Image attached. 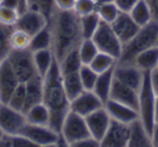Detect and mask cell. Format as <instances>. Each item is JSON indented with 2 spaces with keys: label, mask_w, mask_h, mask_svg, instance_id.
<instances>
[{
  "label": "cell",
  "mask_w": 158,
  "mask_h": 147,
  "mask_svg": "<svg viewBox=\"0 0 158 147\" xmlns=\"http://www.w3.org/2000/svg\"><path fill=\"white\" fill-rule=\"evenodd\" d=\"M49 27L52 33V51L56 61H61L68 52L78 49L82 41L80 18L74 10L53 12L49 20Z\"/></svg>",
  "instance_id": "1"
},
{
  "label": "cell",
  "mask_w": 158,
  "mask_h": 147,
  "mask_svg": "<svg viewBox=\"0 0 158 147\" xmlns=\"http://www.w3.org/2000/svg\"><path fill=\"white\" fill-rule=\"evenodd\" d=\"M42 103L50 112V127L57 133H61L64 118L70 110V101L63 88L62 74L56 59H54L48 74L44 77Z\"/></svg>",
  "instance_id": "2"
},
{
  "label": "cell",
  "mask_w": 158,
  "mask_h": 147,
  "mask_svg": "<svg viewBox=\"0 0 158 147\" xmlns=\"http://www.w3.org/2000/svg\"><path fill=\"white\" fill-rule=\"evenodd\" d=\"M158 38V21H152L140 27L138 33L123 46L121 55L117 62L132 63L134 57L142 51L156 46Z\"/></svg>",
  "instance_id": "3"
},
{
  "label": "cell",
  "mask_w": 158,
  "mask_h": 147,
  "mask_svg": "<svg viewBox=\"0 0 158 147\" xmlns=\"http://www.w3.org/2000/svg\"><path fill=\"white\" fill-rule=\"evenodd\" d=\"M155 102L156 93L151 80V72L144 71V77L139 90L138 112L139 119L149 134L155 125Z\"/></svg>",
  "instance_id": "4"
},
{
  "label": "cell",
  "mask_w": 158,
  "mask_h": 147,
  "mask_svg": "<svg viewBox=\"0 0 158 147\" xmlns=\"http://www.w3.org/2000/svg\"><path fill=\"white\" fill-rule=\"evenodd\" d=\"M60 134L66 146H74L79 141L91 136L85 117L73 110H69L64 118Z\"/></svg>",
  "instance_id": "5"
},
{
  "label": "cell",
  "mask_w": 158,
  "mask_h": 147,
  "mask_svg": "<svg viewBox=\"0 0 158 147\" xmlns=\"http://www.w3.org/2000/svg\"><path fill=\"white\" fill-rule=\"evenodd\" d=\"M91 39L95 43L99 52L110 54L116 59L120 57L121 51H123V43L118 39L115 31H113V27L110 23L101 21L99 27Z\"/></svg>",
  "instance_id": "6"
},
{
  "label": "cell",
  "mask_w": 158,
  "mask_h": 147,
  "mask_svg": "<svg viewBox=\"0 0 158 147\" xmlns=\"http://www.w3.org/2000/svg\"><path fill=\"white\" fill-rule=\"evenodd\" d=\"M21 135L28 138L36 146H66L61 134L49 125H36L26 123L21 132Z\"/></svg>",
  "instance_id": "7"
},
{
  "label": "cell",
  "mask_w": 158,
  "mask_h": 147,
  "mask_svg": "<svg viewBox=\"0 0 158 147\" xmlns=\"http://www.w3.org/2000/svg\"><path fill=\"white\" fill-rule=\"evenodd\" d=\"M7 61L20 82L25 84L34 76L38 75L34 64L33 52L29 49L11 50L9 56L7 57Z\"/></svg>",
  "instance_id": "8"
},
{
  "label": "cell",
  "mask_w": 158,
  "mask_h": 147,
  "mask_svg": "<svg viewBox=\"0 0 158 147\" xmlns=\"http://www.w3.org/2000/svg\"><path fill=\"white\" fill-rule=\"evenodd\" d=\"M27 123L23 112L10 107L7 104H0V128L5 134L19 135Z\"/></svg>",
  "instance_id": "9"
},
{
  "label": "cell",
  "mask_w": 158,
  "mask_h": 147,
  "mask_svg": "<svg viewBox=\"0 0 158 147\" xmlns=\"http://www.w3.org/2000/svg\"><path fill=\"white\" fill-rule=\"evenodd\" d=\"M144 77V71L133 63H121L117 62L114 66V78L121 84L129 86L130 88L139 91Z\"/></svg>",
  "instance_id": "10"
},
{
  "label": "cell",
  "mask_w": 158,
  "mask_h": 147,
  "mask_svg": "<svg viewBox=\"0 0 158 147\" xmlns=\"http://www.w3.org/2000/svg\"><path fill=\"white\" fill-rule=\"evenodd\" d=\"M48 24L49 18L44 13L36 10L27 9L25 12L20 14L14 27L25 31L31 37L44 28Z\"/></svg>",
  "instance_id": "11"
},
{
  "label": "cell",
  "mask_w": 158,
  "mask_h": 147,
  "mask_svg": "<svg viewBox=\"0 0 158 147\" xmlns=\"http://www.w3.org/2000/svg\"><path fill=\"white\" fill-rule=\"evenodd\" d=\"M130 134V125L127 123L113 120L106 131L104 137L102 138V147H128Z\"/></svg>",
  "instance_id": "12"
},
{
  "label": "cell",
  "mask_w": 158,
  "mask_h": 147,
  "mask_svg": "<svg viewBox=\"0 0 158 147\" xmlns=\"http://www.w3.org/2000/svg\"><path fill=\"white\" fill-rule=\"evenodd\" d=\"M85 119H86L90 135L101 143L102 138L104 137V135H105L106 131H107L108 127L110 125V121H112V118L108 115L107 110L103 106V107L89 114L88 116L85 117Z\"/></svg>",
  "instance_id": "13"
},
{
  "label": "cell",
  "mask_w": 158,
  "mask_h": 147,
  "mask_svg": "<svg viewBox=\"0 0 158 147\" xmlns=\"http://www.w3.org/2000/svg\"><path fill=\"white\" fill-rule=\"evenodd\" d=\"M104 104L93 91L85 90L74 100L70 101V110L77 112L80 116L86 117L94 110L103 107Z\"/></svg>",
  "instance_id": "14"
},
{
  "label": "cell",
  "mask_w": 158,
  "mask_h": 147,
  "mask_svg": "<svg viewBox=\"0 0 158 147\" xmlns=\"http://www.w3.org/2000/svg\"><path fill=\"white\" fill-rule=\"evenodd\" d=\"M19 84L20 81L8 61H2L0 65V103L7 104L9 102L10 96Z\"/></svg>",
  "instance_id": "15"
},
{
  "label": "cell",
  "mask_w": 158,
  "mask_h": 147,
  "mask_svg": "<svg viewBox=\"0 0 158 147\" xmlns=\"http://www.w3.org/2000/svg\"><path fill=\"white\" fill-rule=\"evenodd\" d=\"M110 25H112L113 31H115L118 39L123 43V46L125 43H127L140 29V26L132 20L129 13L121 11L119 12L116 20Z\"/></svg>",
  "instance_id": "16"
},
{
  "label": "cell",
  "mask_w": 158,
  "mask_h": 147,
  "mask_svg": "<svg viewBox=\"0 0 158 147\" xmlns=\"http://www.w3.org/2000/svg\"><path fill=\"white\" fill-rule=\"evenodd\" d=\"M110 100L125 104V105L130 106V107L138 110L139 91L130 88L129 86L121 84L120 81H118V80H116L114 78L112 90H110Z\"/></svg>",
  "instance_id": "17"
},
{
  "label": "cell",
  "mask_w": 158,
  "mask_h": 147,
  "mask_svg": "<svg viewBox=\"0 0 158 147\" xmlns=\"http://www.w3.org/2000/svg\"><path fill=\"white\" fill-rule=\"evenodd\" d=\"M104 107L107 110L108 115H110L113 120L130 125L134 120L139 119L138 110L130 107V106L125 105V104L113 101V100H108L104 104Z\"/></svg>",
  "instance_id": "18"
},
{
  "label": "cell",
  "mask_w": 158,
  "mask_h": 147,
  "mask_svg": "<svg viewBox=\"0 0 158 147\" xmlns=\"http://www.w3.org/2000/svg\"><path fill=\"white\" fill-rule=\"evenodd\" d=\"M26 89V103L24 112L31 106L42 103L44 100V78L39 75L34 76L31 79L25 82Z\"/></svg>",
  "instance_id": "19"
},
{
  "label": "cell",
  "mask_w": 158,
  "mask_h": 147,
  "mask_svg": "<svg viewBox=\"0 0 158 147\" xmlns=\"http://www.w3.org/2000/svg\"><path fill=\"white\" fill-rule=\"evenodd\" d=\"M130 134L128 147H151L152 137L151 134L144 128L140 119H136L130 123Z\"/></svg>",
  "instance_id": "20"
},
{
  "label": "cell",
  "mask_w": 158,
  "mask_h": 147,
  "mask_svg": "<svg viewBox=\"0 0 158 147\" xmlns=\"http://www.w3.org/2000/svg\"><path fill=\"white\" fill-rule=\"evenodd\" d=\"M113 81H114V68L98 75L97 81H95L92 91L103 102V104H105L110 100Z\"/></svg>",
  "instance_id": "21"
},
{
  "label": "cell",
  "mask_w": 158,
  "mask_h": 147,
  "mask_svg": "<svg viewBox=\"0 0 158 147\" xmlns=\"http://www.w3.org/2000/svg\"><path fill=\"white\" fill-rule=\"evenodd\" d=\"M132 63L142 71L152 72L155 70L158 65V46H154L139 53Z\"/></svg>",
  "instance_id": "22"
},
{
  "label": "cell",
  "mask_w": 158,
  "mask_h": 147,
  "mask_svg": "<svg viewBox=\"0 0 158 147\" xmlns=\"http://www.w3.org/2000/svg\"><path fill=\"white\" fill-rule=\"evenodd\" d=\"M33 59L37 74L44 78L50 70L53 62L55 59L52 49H44L33 52Z\"/></svg>",
  "instance_id": "23"
},
{
  "label": "cell",
  "mask_w": 158,
  "mask_h": 147,
  "mask_svg": "<svg viewBox=\"0 0 158 147\" xmlns=\"http://www.w3.org/2000/svg\"><path fill=\"white\" fill-rule=\"evenodd\" d=\"M27 123L50 127V112L44 103L36 104L24 112Z\"/></svg>",
  "instance_id": "24"
},
{
  "label": "cell",
  "mask_w": 158,
  "mask_h": 147,
  "mask_svg": "<svg viewBox=\"0 0 158 147\" xmlns=\"http://www.w3.org/2000/svg\"><path fill=\"white\" fill-rule=\"evenodd\" d=\"M62 84H63V88L69 101L74 100L82 91H85L82 82L80 80V77H79V72L63 75L62 76Z\"/></svg>",
  "instance_id": "25"
},
{
  "label": "cell",
  "mask_w": 158,
  "mask_h": 147,
  "mask_svg": "<svg viewBox=\"0 0 158 147\" xmlns=\"http://www.w3.org/2000/svg\"><path fill=\"white\" fill-rule=\"evenodd\" d=\"M57 63H59V68L62 76L67 75V74H73V72H78L80 67L82 66V62L80 59V56H79L78 49L68 52Z\"/></svg>",
  "instance_id": "26"
},
{
  "label": "cell",
  "mask_w": 158,
  "mask_h": 147,
  "mask_svg": "<svg viewBox=\"0 0 158 147\" xmlns=\"http://www.w3.org/2000/svg\"><path fill=\"white\" fill-rule=\"evenodd\" d=\"M129 14L132 20L140 27L144 26L153 21V15H152L149 6L145 0H139L135 6L131 9V11L129 12Z\"/></svg>",
  "instance_id": "27"
},
{
  "label": "cell",
  "mask_w": 158,
  "mask_h": 147,
  "mask_svg": "<svg viewBox=\"0 0 158 147\" xmlns=\"http://www.w3.org/2000/svg\"><path fill=\"white\" fill-rule=\"evenodd\" d=\"M44 49H52V33L49 24L37 34L31 36V44H29V50L31 52Z\"/></svg>",
  "instance_id": "28"
},
{
  "label": "cell",
  "mask_w": 158,
  "mask_h": 147,
  "mask_svg": "<svg viewBox=\"0 0 158 147\" xmlns=\"http://www.w3.org/2000/svg\"><path fill=\"white\" fill-rule=\"evenodd\" d=\"M100 23H101V18L97 12H93V13L85 16H80V29H81L82 38L84 39L92 38Z\"/></svg>",
  "instance_id": "29"
},
{
  "label": "cell",
  "mask_w": 158,
  "mask_h": 147,
  "mask_svg": "<svg viewBox=\"0 0 158 147\" xmlns=\"http://www.w3.org/2000/svg\"><path fill=\"white\" fill-rule=\"evenodd\" d=\"M117 59L114 56L110 54H106L103 52H99L95 57L92 59L89 65L92 67V69H94L98 74H101L106 70H110L112 68H114V66L116 65Z\"/></svg>",
  "instance_id": "30"
},
{
  "label": "cell",
  "mask_w": 158,
  "mask_h": 147,
  "mask_svg": "<svg viewBox=\"0 0 158 147\" xmlns=\"http://www.w3.org/2000/svg\"><path fill=\"white\" fill-rule=\"evenodd\" d=\"M78 53L82 64L89 65L95 57V55L99 53V50H98L93 40L89 38V39H82V41L80 42L78 47Z\"/></svg>",
  "instance_id": "31"
},
{
  "label": "cell",
  "mask_w": 158,
  "mask_h": 147,
  "mask_svg": "<svg viewBox=\"0 0 158 147\" xmlns=\"http://www.w3.org/2000/svg\"><path fill=\"white\" fill-rule=\"evenodd\" d=\"M13 28V26H8L0 23V61L1 62L7 59L12 50L10 44V37Z\"/></svg>",
  "instance_id": "32"
},
{
  "label": "cell",
  "mask_w": 158,
  "mask_h": 147,
  "mask_svg": "<svg viewBox=\"0 0 158 147\" xmlns=\"http://www.w3.org/2000/svg\"><path fill=\"white\" fill-rule=\"evenodd\" d=\"M31 37L25 31L14 27L10 37V44L12 50H26L29 49Z\"/></svg>",
  "instance_id": "33"
},
{
  "label": "cell",
  "mask_w": 158,
  "mask_h": 147,
  "mask_svg": "<svg viewBox=\"0 0 158 147\" xmlns=\"http://www.w3.org/2000/svg\"><path fill=\"white\" fill-rule=\"evenodd\" d=\"M25 103H26V89H25V84L20 82L19 86L15 88V90L13 91L12 95L10 96V100L7 103V105H9L10 107L14 108V109L24 112Z\"/></svg>",
  "instance_id": "34"
},
{
  "label": "cell",
  "mask_w": 158,
  "mask_h": 147,
  "mask_svg": "<svg viewBox=\"0 0 158 147\" xmlns=\"http://www.w3.org/2000/svg\"><path fill=\"white\" fill-rule=\"evenodd\" d=\"M120 10L118 9L115 2H108V3H102L98 5L97 13L99 14L101 21L112 24L116 18L118 16Z\"/></svg>",
  "instance_id": "35"
},
{
  "label": "cell",
  "mask_w": 158,
  "mask_h": 147,
  "mask_svg": "<svg viewBox=\"0 0 158 147\" xmlns=\"http://www.w3.org/2000/svg\"><path fill=\"white\" fill-rule=\"evenodd\" d=\"M78 72L85 90L92 91L99 74L94 69H92V67L90 65H85V64H82V66L80 67Z\"/></svg>",
  "instance_id": "36"
},
{
  "label": "cell",
  "mask_w": 158,
  "mask_h": 147,
  "mask_svg": "<svg viewBox=\"0 0 158 147\" xmlns=\"http://www.w3.org/2000/svg\"><path fill=\"white\" fill-rule=\"evenodd\" d=\"M27 1H28V9L41 12L49 20L55 11L54 0H27Z\"/></svg>",
  "instance_id": "37"
},
{
  "label": "cell",
  "mask_w": 158,
  "mask_h": 147,
  "mask_svg": "<svg viewBox=\"0 0 158 147\" xmlns=\"http://www.w3.org/2000/svg\"><path fill=\"white\" fill-rule=\"evenodd\" d=\"M98 3L95 0H76L74 7V11L77 15L85 16L91 14L93 12H97Z\"/></svg>",
  "instance_id": "38"
},
{
  "label": "cell",
  "mask_w": 158,
  "mask_h": 147,
  "mask_svg": "<svg viewBox=\"0 0 158 147\" xmlns=\"http://www.w3.org/2000/svg\"><path fill=\"white\" fill-rule=\"evenodd\" d=\"M19 16H20V13L15 9L0 5V23L14 27Z\"/></svg>",
  "instance_id": "39"
},
{
  "label": "cell",
  "mask_w": 158,
  "mask_h": 147,
  "mask_svg": "<svg viewBox=\"0 0 158 147\" xmlns=\"http://www.w3.org/2000/svg\"><path fill=\"white\" fill-rule=\"evenodd\" d=\"M139 0H114L115 5L118 7V9L121 12H127L129 13L132 8L135 6V3Z\"/></svg>",
  "instance_id": "40"
},
{
  "label": "cell",
  "mask_w": 158,
  "mask_h": 147,
  "mask_svg": "<svg viewBox=\"0 0 158 147\" xmlns=\"http://www.w3.org/2000/svg\"><path fill=\"white\" fill-rule=\"evenodd\" d=\"M76 0H54V6L56 10L61 11H69L74 10Z\"/></svg>",
  "instance_id": "41"
},
{
  "label": "cell",
  "mask_w": 158,
  "mask_h": 147,
  "mask_svg": "<svg viewBox=\"0 0 158 147\" xmlns=\"http://www.w3.org/2000/svg\"><path fill=\"white\" fill-rule=\"evenodd\" d=\"M99 146H100L99 141L93 138L92 136H88V137L84 138V140L79 141L73 147H99Z\"/></svg>",
  "instance_id": "42"
},
{
  "label": "cell",
  "mask_w": 158,
  "mask_h": 147,
  "mask_svg": "<svg viewBox=\"0 0 158 147\" xmlns=\"http://www.w3.org/2000/svg\"><path fill=\"white\" fill-rule=\"evenodd\" d=\"M149 6L154 21H158V0H145Z\"/></svg>",
  "instance_id": "43"
},
{
  "label": "cell",
  "mask_w": 158,
  "mask_h": 147,
  "mask_svg": "<svg viewBox=\"0 0 158 147\" xmlns=\"http://www.w3.org/2000/svg\"><path fill=\"white\" fill-rule=\"evenodd\" d=\"M151 80L154 91H155L156 95H158V69H155L151 72Z\"/></svg>",
  "instance_id": "44"
},
{
  "label": "cell",
  "mask_w": 158,
  "mask_h": 147,
  "mask_svg": "<svg viewBox=\"0 0 158 147\" xmlns=\"http://www.w3.org/2000/svg\"><path fill=\"white\" fill-rule=\"evenodd\" d=\"M152 137V145L154 147H158V123H155L153 128V131L151 133Z\"/></svg>",
  "instance_id": "45"
},
{
  "label": "cell",
  "mask_w": 158,
  "mask_h": 147,
  "mask_svg": "<svg viewBox=\"0 0 158 147\" xmlns=\"http://www.w3.org/2000/svg\"><path fill=\"white\" fill-rule=\"evenodd\" d=\"M155 123H158V95H156L155 102Z\"/></svg>",
  "instance_id": "46"
},
{
  "label": "cell",
  "mask_w": 158,
  "mask_h": 147,
  "mask_svg": "<svg viewBox=\"0 0 158 147\" xmlns=\"http://www.w3.org/2000/svg\"><path fill=\"white\" fill-rule=\"evenodd\" d=\"M98 5H102V3H108V2H114V0H95Z\"/></svg>",
  "instance_id": "47"
},
{
  "label": "cell",
  "mask_w": 158,
  "mask_h": 147,
  "mask_svg": "<svg viewBox=\"0 0 158 147\" xmlns=\"http://www.w3.org/2000/svg\"><path fill=\"white\" fill-rule=\"evenodd\" d=\"M5 135V133H3V131L1 130V128H0V140H1V137Z\"/></svg>",
  "instance_id": "48"
},
{
  "label": "cell",
  "mask_w": 158,
  "mask_h": 147,
  "mask_svg": "<svg viewBox=\"0 0 158 147\" xmlns=\"http://www.w3.org/2000/svg\"><path fill=\"white\" fill-rule=\"evenodd\" d=\"M156 46H158V38H157V43H156Z\"/></svg>",
  "instance_id": "49"
},
{
  "label": "cell",
  "mask_w": 158,
  "mask_h": 147,
  "mask_svg": "<svg viewBox=\"0 0 158 147\" xmlns=\"http://www.w3.org/2000/svg\"><path fill=\"white\" fill-rule=\"evenodd\" d=\"M156 69H158V65H157V68H156Z\"/></svg>",
  "instance_id": "50"
},
{
  "label": "cell",
  "mask_w": 158,
  "mask_h": 147,
  "mask_svg": "<svg viewBox=\"0 0 158 147\" xmlns=\"http://www.w3.org/2000/svg\"><path fill=\"white\" fill-rule=\"evenodd\" d=\"M0 65H1V61H0Z\"/></svg>",
  "instance_id": "51"
},
{
  "label": "cell",
  "mask_w": 158,
  "mask_h": 147,
  "mask_svg": "<svg viewBox=\"0 0 158 147\" xmlns=\"http://www.w3.org/2000/svg\"><path fill=\"white\" fill-rule=\"evenodd\" d=\"M1 1H2V0H0V2H1Z\"/></svg>",
  "instance_id": "52"
},
{
  "label": "cell",
  "mask_w": 158,
  "mask_h": 147,
  "mask_svg": "<svg viewBox=\"0 0 158 147\" xmlns=\"http://www.w3.org/2000/svg\"><path fill=\"white\" fill-rule=\"evenodd\" d=\"M0 104H1V103H0Z\"/></svg>",
  "instance_id": "53"
}]
</instances>
